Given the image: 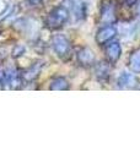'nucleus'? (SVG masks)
<instances>
[{
    "instance_id": "obj_16",
    "label": "nucleus",
    "mask_w": 140,
    "mask_h": 147,
    "mask_svg": "<svg viewBox=\"0 0 140 147\" xmlns=\"http://www.w3.org/2000/svg\"><path fill=\"white\" fill-rule=\"evenodd\" d=\"M25 53V48L21 47V45H17L15 50H12V57L14 58H17V57H21V55Z\"/></svg>"
},
{
    "instance_id": "obj_10",
    "label": "nucleus",
    "mask_w": 140,
    "mask_h": 147,
    "mask_svg": "<svg viewBox=\"0 0 140 147\" xmlns=\"http://www.w3.org/2000/svg\"><path fill=\"white\" fill-rule=\"evenodd\" d=\"M95 76L102 84L108 82L109 76H111V67L108 65V61H100L95 64Z\"/></svg>"
},
{
    "instance_id": "obj_11",
    "label": "nucleus",
    "mask_w": 140,
    "mask_h": 147,
    "mask_svg": "<svg viewBox=\"0 0 140 147\" xmlns=\"http://www.w3.org/2000/svg\"><path fill=\"white\" fill-rule=\"evenodd\" d=\"M43 61H37L35 64H32V65L27 69V70L23 71L21 75H22V81L25 82H32L35 81L37 77L39 76V74L42 71V67H43Z\"/></svg>"
},
{
    "instance_id": "obj_4",
    "label": "nucleus",
    "mask_w": 140,
    "mask_h": 147,
    "mask_svg": "<svg viewBox=\"0 0 140 147\" xmlns=\"http://www.w3.org/2000/svg\"><path fill=\"white\" fill-rule=\"evenodd\" d=\"M22 75L18 72L16 69H5V75L1 81V85L4 88H10V90H16L22 85Z\"/></svg>"
},
{
    "instance_id": "obj_1",
    "label": "nucleus",
    "mask_w": 140,
    "mask_h": 147,
    "mask_svg": "<svg viewBox=\"0 0 140 147\" xmlns=\"http://www.w3.org/2000/svg\"><path fill=\"white\" fill-rule=\"evenodd\" d=\"M69 9L64 5L53 7L46 17L44 24L49 30H60L69 20Z\"/></svg>"
},
{
    "instance_id": "obj_5",
    "label": "nucleus",
    "mask_w": 140,
    "mask_h": 147,
    "mask_svg": "<svg viewBox=\"0 0 140 147\" xmlns=\"http://www.w3.org/2000/svg\"><path fill=\"white\" fill-rule=\"evenodd\" d=\"M116 34H117L116 27L113 25H106L97 31V33L95 36L96 43L99 45H105L108 42H111V40L116 37Z\"/></svg>"
},
{
    "instance_id": "obj_2",
    "label": "nucleus",
    "mask_w": 140,
    "mask_h": 147,
    "mask_svg": "<svg viewBox=\"0 0 140 147\" xmlns=\"http://www.w3.org/2000/svg\"><path fill=\"white\" fill-rule=\"evenodd\" d=\"M52 48L54 53L58 55L63 61H68L73 55V47L70 40L64 34H54L52 38Z\"/></svg>"
},
{
    "instance_id": "obj_15",
    "label": "nucleus",
    "mask_w": 140,
    "mask_h": 147,
    "mask_svg": "<svg viewBox=\"0 0 140 147\" xmlns=\"http://www.w3.org/2000/svg\"><path fill=\"white\" fill-rule=\"evenodd\" d=\"M117 1H118V3L120 4V5L125 6V7H130V6L135 5L138 0H117Z\"/></svg>"
},
{
    "instance_id": "obj_7",
    "label": "nucleus",
    "mask_w": 140,
    "mask_h": 147,
    "mask_svg": "<svg viewBox=\"0 0 140 147\" xmlns=\"http://www.w3.org/2000/svg\"><path fill=\"white\" fill-rule=\"evenodd\" d=\"M70 11L73 12L76 21L85 20L87 16V5L84 0H67Z\"/></svg>"
},
{
    "instance_id": "obj_9",
    "label": "nucleus",
    "mask_w": 140,
    "mask_h": 147,
    "mask_svg": "<svg viewBox=\"0 0 140 147\" xmlns=\"http://www.w3.org/2000/svg\"><path fill=\"white\" fill-rule=\"evenodd\" d=\"M105 55L106 59L109 64H116L119 60L120 55H122V47H120L119 42L116 40H111L106 44V49H105Z\"/></svg>"
},
{
    "instance_id": "obj_17",
    "label": "nucleus",
    "mask_w": 140,
    "mask_h": 147,
    "mask_svg": "<svg viewBox=\"0 0 140 147\" xmlns=\"http://www.w3.org/2000/svg\"><path fill=\"white\" fill-rule=\"evenodd\" d=\"M7 0H0V16L3 15L4 12L6 11V9H7Z\"/></svg>"
},
{
    "instance_id": "obj_18",
    "label": "nucleus",
    "mask_w": 140,
    "mask_h": 147,
    "mask_svg": "<svg viewBox=\"0 0 140 147\" xmlns=\"http://www.w3.org/2000/svg\"><path fill=\"white\" fill-rule=\"evenodd\" d=\"M4 75H5V69L0 66V84H1V81L4 79Z\"/></svg>"
},
{
    "instance_id": "obj_8",
    "label": "nucleus",
    "mask_w": 140,
    "mask_h": 147,
    "mask_svg": "<svg viewBox=\"0 0 140 147\" xmlns=\"http://www.w3.org/2000/svg\"><path fill=\"white\" fill-rule=\"evenodd\" d=\"M77 63L84 67H91L96 64V57L88 47H82L76 53Z\"/></svg>"
},
{
    "instance_id": "obj_13",
    "label": "nucleus",
    "mask_w": 140,
    "mask_h": 147,
    "mask_svg": "<svg viewBox=\"0 0 140 147\" xmlns=\"http://www.w3.org/2000/svg\"><path fill=\"white\" fill-rule=\"evenodd\" d=\"M69 88H70L69 81L62 76L54 77V79L50 81V85H49L50 91H67Z\"/></svg>"
},
{
    "instance_id": "obj_14",
    "label": "nucleus",
    "mask_w": 140,
    "mask_h": 147,
    "mask_svg": "<svg viewBox=\"0 0 140 147\" xmlns=\"http://www.w3.org/2000/svg\"><path fill=\"white\" fill-rule=\"evenodd\" d=\"M25 4L29 7H39L43 4V0H25Z\"/></svg>"
},
{
    "instance_id": "obj_3",
    "label": "nucleus",
    "mask_w": 140,
    "mask_h": 147,
    "mask_svg": "<svg viewBox=\"0 0 140 147\" xmlns=\"http://www.w3.org/2000/svg\"><path fill=\"white\" fill-rule=\"evenodd\" d=\"M100 21L102 25H113L117 21L116 4L112 0H105L100 10Z\"/></svg>"
},
{
    "instance_id": "obj_6",
    "label": "nucleus",
    "mask_w": 140,
    "mask_h": 147,
    "mask_svg": "<svg viewBox=\"0 0 140 147\" xmlns=\"http://www.w3.org/2000/svg\"><path fill=\"white\" fill-rule=\"evenodd\" d=\"M117 86L120 90H135L139 86V79L134 74L122 72L117 80Z\"/></svg>"
},
{
    "instance_id": "obj_12",
    "label": "nucleus",
    "mask_w": 140,
    "mask_h": 147,
    "mask_svg": "<svg viewBox=\"0 0 140 147\" xmlns=\"http://www.w3.org/2000/svg\"><path fill=\"white\" fill-rule=\"evenodd\" d=\"M128 66L135 74H140V49L133 50L128 59Z\"/></svg>"
}]
</instances>
